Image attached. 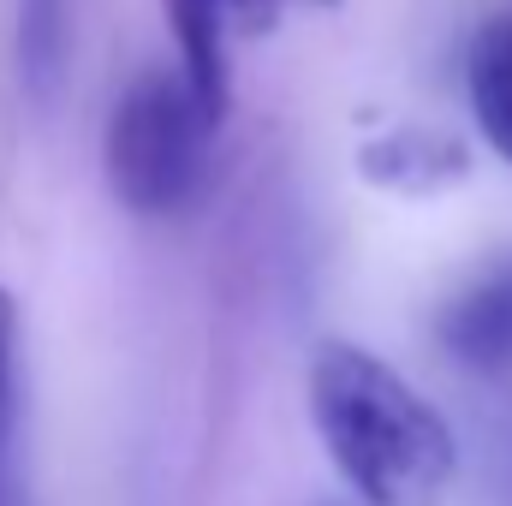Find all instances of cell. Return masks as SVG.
<instances>
[{"instance_id": "obj_1", "label": "cell", "mask_w": 512, "mask_h": 506, "mask_svg": "<svg viewBox=\"0 0 512 506\" xmlns=\"http://www.w3.org/2000/svg\"><path fill=\"white\" fill-rule=\"evenodd\" d=\"M316 435L364 506H441L459 471L453 423L376 352L322 340L310 358Z\"/></svg>"}, {"instance_id": "obj_2", "label": "cell", "mask_w": 512, "mask_h": 506, "mask_svg": "<svg viewBox=\"0 0 512 506\" xmlns=\"http://www.w3.org/2000/svg\"><path fill=\"white\" fill-rule=\"evenodd\" d=\"M215 120L203 114L185 72H137L102 131V167L114 197L137 215H173L203 185V149Z\"/></svg>"}, {"instance_id": "obj_3", "label": "cell", "mask_w": 512, "mask_h": 506, "mask_svg": "<svg viewBox=\"0 0 512 506\" xmlns=\"http://www.w3.org/2000/svg\"><path fill=\"white\" fill-rule=\"evenodd\" d=\"M435 334H441L447 358L465 364L471 376H507L512 370V256L483 268L471 286H459L441 304Z\"/></svg>"}, {"instance_id": "obj_4", "label": "cell", "mask_w": 512, "mask_h": 506, "mask_svg": "<svg viewBox=\"0 0 512 506\" xmlns=\"http://www.w3.org/2000/svg\"><path fill=\"white\" fill-rule=\"evenodd\" d=\"M358 167L382 191H447V185H459L471 173V155L453 137H441V131L399 126L387 137H370Z\"/></svg>"}, {"instance_id": "obj_5", "label": "cell", "mask_w": 512, "mask_h": 506, "mask_svg": "<svg viewBox=\"0 0 512 506\" xmlns=\"http://www.w3.org/2000/svg\"><path fill=\"white\" fill-rule=\"evenodd\" d=\"M167 6V24H173V42H179V72L185 84L197 90L203 114L221 126L227 120V96H233V78H227V0H161Z\"/></svg>"}, {"instance_id": "obj_6", "label": "cell", "mask_w": 512, "mask_h": 506, "mask_svg": "<svg viewBox=\"0 0 512 506\" xmlns=\"http://www.w3.org/2000/svg\"><path fill=\"white\" fill-rule=\"evenodd\" d=\"M465 90H471L477 131L501 161H512V12L477 24L465 48Z\"/></svg>"}, {"instance_id": "obj_7", "label": "cell", "mask_w": 512, "mask_h": 506, "mask_svg": "<svg viewBox=\"0 0 512 506\" xmlns=\"http://www.w3.org/2000/svg\"><path fill=\"white\" fill-rule=\"evenodd\" d=\"M12 54H18V84L36 102H48L60 90L66 54H72V0H18Z\"/></svg>"}, {"instance_id": "obj_8", "label": "cell", "mask_w": 512, "mask_h": 506, "mask_svg": "<svg viewBox=\"0 0 512 506\" xmlns=\"http://www.w3.org/2000/svg\"><path fill=\"white\" fill-rule=\"evenodd\" d=\"M12 429H18V304H12V292L0 286V506H6Z\"/></svg>"}, {"instance_id": "obj_9", "label": "cell", "mask_w": 512, "mask_h": 506, "mask_svg": "<svg viewBox=\"0 0 512 506\" xmlns=\"http://www.w3.org/2000/svg\"><path fill=\"white\" fill-rule=\"evenodd\" d=\"M227 12H233L251 36H268L274 18H280V0H227Z\"/></svg>"}, {"instance_id": "obj_10", "label": "cell", "mask_w": 512, "mask_h": 506, "mask_svg": "<svg viewBox=\"0 0 512 506\" xmlns=\"http://www.w3.org/2000/svg\"><path fill=\"white\" fill-rule=\"evenodd\" d=\"M322 6H334V0H322Z\"/></svg>"}, {"instance_id": "obj_11", "label": "cell", "mask_w": 512, "mask_h": 506, "mask_svg": "<svg viewBox=\"0 0 512 506\" xmlns=\"http://www.w3.org/2000/svg\"><path fill=\"white\" fill-rule=\"evenodd\" d=\"M358 506H364V501H358Z\"/></svg>"}]
</instances>
